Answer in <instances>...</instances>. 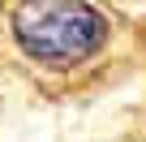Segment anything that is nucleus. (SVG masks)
<instances>
[{"label": "nucleus", "instance_id": "nucleus-1", "mask_svg": "<svg viewBox=\"0 0 146 142\" xmlns=\"http://www.w3.org/2000/svg\"><path fill=\"white\" fill-rule=\"evenodd\" d=\"M13 39L30 60L73 69L99 56L108 43V17L90 0H22L13 9Z\"/></svg>", "mask_w": 146, "mask_h": 142}]
</instances>
